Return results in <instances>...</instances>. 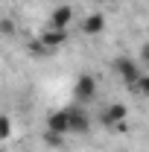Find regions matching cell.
<instances>
[{"label":"cell","mask_w":149,"mask_h":152,"mask_svg":"<svg viewBox=\"0 0 149 152\" xmlns=\"http://www.w3.org/2000/svg\"><path fill=\"white\" fill-rule=\"evenodd\" d=\"M64 38H67L64 29H47V32L41 35V41H44V47H47V50H56L58 44H64Z\"/></svg>","instance_id":"6"},{"label":"cell","mask_w":149,"mask_h":152,"mask_svg":"<svg viewBox=\"0 0 149 152\" xmlns=\"http://www.w3.org/2000/svg\"><path fill=\"white\" fill-rule=\"evenodd\" d=\"M114 73L120 76V79H123V82H129V85H134V82H137V79H140V67H137V61H134V58H129V56H120V58H114Z\"/></svg>","instance_id":"2"},{"label":"cell","mask_w":149,"mask_h":152,"mask_svg":"<svg viewBox=\"0 0 149 152\" xmlns=\"http://www.w3.org/2000/svg\"><path fill=\"white\" fill-rule=\"evenodd\" d=\"M134 88H137V91H140L143 96H149V73H143V76H140V79L134 82Z\"/></svg>","instance_id":"8"},{"label":"cell","mask_w":149,"mask_h":152,"mask_svg":"<svg viewBox=\"0 0 149 152\" xmlns=\"http://www.w3.org/2000/svg\"><path fill=\"white\" fill-rule=\"evenodd\" d=\"M123 120H126V105H117V102H114V105H108V108L102 111V123H105V126H117V123H123Z\"/></svg>","instance_id":"5"},{"label":"cell","mask_w":149,"mask_h":152,"mask_svg":"<svg viewBox=\"0 0 149 152\" xmlns=\"http://www.w3.org/2000/svg\"><path fill=\"white\" fill-rule=\"evenodd\" d=\"M93 96H96V79L88 76V73H82L73 82V99L79 102V105H85V102H91Z\"/></svg>","instance_id":"3"},{"label":"cell","mask_w":149,"mask_h":152,"mask_svg":"<svg viewBox=\"0 0 149 152\" xmlns=\"http://www.w3.org/2000/svg\"><path fill=\"white\" fill-rule=\"evenodd\" d=\"M102 26H105V20H102V15H91V18L85 20V32H88V35H93V32H99Z\"/></svg>","instance_id":"7"},{"label":"cell","mask_w":149,"mask_h":152,"mask_svg":"<svg viewBox=\"0 0 149 152\" xmlns=\"http://www.w3.org/2000/svg\"><path fill=\"white\" fill-rule=\"evenodd\" d=\"M70 20H73V9L70 6H58L56 12L50 15V29H70Z\"/></svg>","instance_id":"4"},{"label":"cell","mask_w":149,"mask_h":152,"mask_svg":"<svg viewBox=\"0 0 149 152\" xmlns=\"http://www.w3.org/2000/svg\"><path fill=\"white\" fill-rule=\"evenodd\" d=\"M105 3H117V0H105Z\"/></svg>","instance_id":"10"},{"label":"cell","mask_w":149,"mask_h":152,"mask_svg":"<svg viewBox=\"0 0 149 152\" xmlns=\"http://www.w3.org/2000/svg\"><path fill=\"white\" fill-rule=\"evenodd\" d=\"M140 56H143V61H149V44L143 47V50H140Z\"/></svg>","instance_id":"9"},{"label":"cell","mask_w":149,"mask_h":152,"mask_svg":"<svg viewBox=\"0 0 149 152\" xmlns=\"http://www.w3.org/2000/svg\"><path fill=\"white\" fill-rule=\"evenodd\" d=\"M91 129V117L88 111L73 102V105H64V108H58L47 117V132L53 134V137H64V134H85Z\"/></svg>","instance_id":"1"}]
</instances>
